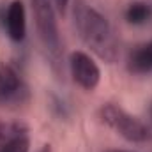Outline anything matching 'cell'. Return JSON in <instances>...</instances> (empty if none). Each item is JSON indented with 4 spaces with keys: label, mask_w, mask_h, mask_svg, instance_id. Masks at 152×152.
Returning a JSON list of instances; mask_svg holds the SVG:
<instances>
[{
    "label": "cell",
    "mask_w": 152,
    "mask_h": 152,
    "mask_svg": "<svg viewBox=\"0 0 152 152\" xmlns=\"http://www.w3.org/2000/svg\"><path fill=\"white\" fill-rule=\"evenodd\" d=\"M73 16L81 41L99 58L115 62L118 58V42L110 21L85 2H76Z\"/></svg>",
    "instance_id": "6da1fadb"
},
{
    "label": "cell",
    "mask_w": 152,
    "mask_h": 152,
    "mask_svg": "<svg viewBox=\"0 0 152 152\" xmlns=\"http://www.w3.org/2000/svg\"><path fill=\"white\" fill-rule=\"evenodd\" d=\"M34 21L41 44L50 58V64L57 75L62 73V42L58 36L57 14L53 0H32Z\"/></svg>",
    "instance_id": "7a4b0ae2"
},
{
    "label": "cell",
    "mask_w": 152,
    "mask_h": 152,
    "mask_svg": "<svg viewBox=\"0 0 152 152\" xmlns=\"http://www.w3.org/2000/svg\"><path fill=\"white\" fill-rule=\"evenodd\" d=\"M101 120L113 129L115 133H118L124 140L131 142V143H143L151 138L149 127L136 117L127 113L124 108H120L118 104L108 103L99 110Z\"/></svg>",
    "instance_id": "3957f363"
},
{
    "label": "cell",
    "mask_w": 152,
    "mask_h": 152,
    "mask_svg": "<svg viewBox=\"0 0 152 152\" xmlns=\"http://www.w3.org/2000/svg\"><path fill=\"white\" fill-rule=\"evenodd\" d=\"M69 69L76 85L85 90H94L99 85L101 71L99 66L83 51H73L69 57Z\"/></svg>",
    "instance_id": "277c9868"
},
{
    "label": "cell",
    "mask_w": 152,
    "mask_h": 152,
    "mask_svg": "<svg viewBox=\"0 0 152 152\" xmlns=\"http://www.w3.org/2000/svg\"><path fill=\"white\" fill-rule=\"evenodd\" d=\"M28 97V88L14 67L0 64V104H21Z\"/></svg>",
    "instance_id": "5b68a950"
},
{
    "label": "cell",
    "mask_w": 152,
    "mask_h": 152,
    "mask_svg": "<svg viewBox=\"0 0 152 152\" xmlns=\"http://www.w3.org/2000/svg\"><path fill=\"white\" fill-rule=\"evenodd\" d=\"M4 25L7 30V36L12 39L14 42H20L25 39L27 34V12L25 5L20 0H14L9 4L5 16H4Z\"/></svg>",
    "instance_id": "8992f818"
},
{
    "label": "cell",
    "mask_w": 152,
    "mask_h": 152,
    "mask_svg": "<svg viewBox=\"0 0 152 152\" xmlns=\"http://www.w3.org/2000/svg\"><path fill=\"white\" fill-rule=\"evenodd\" d=\"M127 71L133 75L152 73V41L136 46L127 57Z\"/></svg>",
    "instance_id": "52a82bcc"
},
{
    "label": "cell",
    "mask_w": 152,
    "mask_h": 152,
    "mask_svg": "<svg viewBox=\"0 0 152 152\" xmlns=\"http://www.w3.org/2000/svg\"><path fill=\"white\" fill-rule=\"evenodd\" d=\"M152 9L143 2H134L126 9V20L131 25H145L151 20Z\"/></svg>",
    "instance_id": "ba28073f"
},
{
    "label": "cell",
    "mask_w": 152,
    "mask_h": 152,
    "mask_svg": "<svg viewBox=\"0 0 152 152\" xmlns=\"http://www.w3.org/2000/svg\"><path fill=\"white\" fill-rule=\"evenodd\" d=\"M53 4H55V9H57L60 14H66L67 5H69V0H53Z\"/></svg>",
    "instance_id": "9c48e42d"
},
{
    "label": "cell",
    "mask_w": 152,
    "mask_h": 152,
    "mask_svg": "<svg viewBox=\"0 0 152 152\" xmlns=\"http://www.w3.org/2000/svg\"><path fill=\"white\" fill-rule=\"evenodd\" d=\"M39 152H51V147H50V145H44V147H42Z\"/></svg>",
    "instance_id": "30bf717a"
},
{
    "label": "cell",
    "mask_w": 152,
    "mask_h": 152,
    "mask_svg": "<svg viewBox=\"0 0 152 152\" xmlns=\"http://www.w3.org/2000/svg\"><path fill=\"white\" fill-rule=\"evenodd\" d=\"M106 152H133V151H120V149H113V151H106Z\"/></svg>",
    "instance_id": "8fae6325"
},
{
    "label": "cell",
    "mask_w": 152,
    "mask_h": 152,
    "mask_svg": "<svg viewBox=\"0 0 152 152\" xmlns=\"http://www.w3.org/2000/svg\"><path fill=\"white\" fill-rule=\"evenodd\" d=\"M151 117H152V106H151Z\"/></svg>",
    "instance_id": "7c38bea8"
}]
</instances>
